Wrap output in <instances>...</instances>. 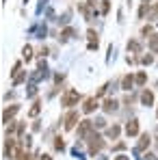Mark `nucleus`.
Returning <instances> with one entry per match:
<instances>
[{"mask_svg":"<svg viewBox=\"0 0 158 160\" xmlns=\"http://www.w3.org/2000/svg\"><path fill=\"white\" fill-rule=\"evenodd\" d=\"M78 102H80V93L76 91V89H69V91L61 98V104H63V106H67V108H69V106H76Z\"/></svg>","mask_w":158,"mask_h":160,"instance_id":"nucleus-1","label":"nucleus"},{"mask_svg":"<svg viewBox=\"0 0 158 160\" xmlns=\"http://www.w3.org/2000/svg\"><path fill=\"white\" fill-rule=\"evenodd\" d=\"M102 147H104L102 136L100 134H89V152L95 154V152H102Z\"/></svg>","mask_w":158,"mask_h":160,"instance_id":"nucleus-2","label":"nucleus"},{"mask_svg":"<svg viewBox=\"0 0 158 160\" xmlns=\"http://www.w3.org/2000/svg\"><path fill=\"white\" fill-rule=\"evenodd\" d=\"M93 110H98V98H87V100H84V104H82V112L91 115Z\"/></svg>","mask_w":158,"mask_h":160,"instance_id":"nucleus-3","label":"nucleus"},{"mask_svg":"<svg viewBox=\"0 0 158 160\" xmlns=\"http://www.w3.org/2000/svg\"><path fill=\"white\" fill-rule=\"evenodd\" d=\"M13 152H15V141L7 136V141H4V158L11 160L13 158Z\"/></svg>","mask_w":158,"mask_h":160,"instance_id":"nucleus-4","label":"nucleus"},{"mask_svg":"<svg viewBox=\"0 0 158 160\" xmlns=\"http://www.w3.org/2000/svg\"><path fill=\"white\" fill-rule=\"evenodd\" d=\"M76 123H78V112H76V110L67 112V115H65V128H67V130H72Z\"/></svg>","mask_w":158,"mask_h":160,"instance_id":"nucleus-5","label":"nucleus"},{"mask_svg":"<svg viewBox=\"0 0 158 160\" xmlns=\"http://www.w3.org/2000/svg\"><path fill=\"white\" fill-rule=\"evenodd\" d=\"M126 134H128V136H136V134H139V119H130V121H128Z\"/></svg>","mask_w":158,"mask_h":160,"instance_id":"nucleus-6","label":"nucleus"},{"mask_svg":"<svg viewBox=\"0 0 158 160\" xmlns=\"http://www.w3.org/2000/svg\"><path fill=\"white\" fill-rule=\"evenodd\" d=\"M150 143H152V136H150V134H141V141H139V145H136V152H145V149L150 147Z\"/></svg>","mask_w":158,"mask_h":160,"instance_id":"nucleus-7","label":"nucleus"},{"mask_svg":"<svg viewBox=\"0 0 158 160\" xmlns=\"http://www.w3.org/2000/svg\"><path fill=\"white\" fill-rule=\"evenodd\" d=\"M91 130H93V121H89V119H87V121H82V123H80L78 136H87V134L91 132Z\"/></svg>","mask_w":158,"mask_h":160,"instance_id":"nucleus-8","label":"nucleus"},{"mask_svg":"<svg viewBox=\"0 0 158 160\" xmlns=\"http://www.w3.org/2000/svg\"><path fill=\"white\" fill-rule=\"evenodd\" d=\"M141 102H143L145 106H152V104H154V93H152L150 89H145V91L141 93Z\"/></svg>","mask_w":158,"mask_h":160,"instance_id":"nucleus-9","label":"nucleus"},{"mask_svg":"<svg viewBox=\"0 0 158 160\" xmlns=\"http://www.w3.org/2000/svg\"><path fill=\"white\" fill-rule=\"evenodd\" d=\"M18 110H20V106H15V104H13L11 108H7V110H4V115H2V121H4V123H9V119H11Z\"/></svg>","mask_w":158,"mask_h":160,"instance_id":"nucleus-10","label":"nucleus"},{"mask_svg":"<svg viewBox=\"0 0 158 160\" xmlns=\"http://www.w3.org/2000/svg\"><path fill=\"white\" fill-rule=\"evenodd\" d=\"M117 108H119V102H117V100H106L104 102V110L106 112H115Z\"/></svg>","mask_w":158,"mask_h":160,"instance_id":"nucleus-11","label":"nucleus"},{"mask_svg":"<svg viewBox=\"0 0 158 160\" xmlns=\"http://www.w3.org/2000/svg\"><path fill=\"white\" fill-rule=\"evenodd\" d=\"M132 82H134V78H132L130 74H128V76H124V78H121V89H124V91H130V89H132Z\"/></svg>","mask_w":158,"mask_h":160,"instance_id":"nucleus-12","label":"nucleus"},{"mask_svg":"<svg viewBox=\"0 0 158 160\" xmlns=\"http://www.w3.org/2000/svg\"><path fill=\"white\" fill-rule=\"evenodd\" d=\"M119 132H121V128H119V126H110V128L106 130V136H108V138H117Z\"/></svg>","mask_w":158,"mask_h":160,"instance_id":"nucleus-13","label":"nucleus"},{"mask_svg":"<svg viewBox=\"0 0 158 160\" xmlns=\"http://www.w3.org/2000/svg\"><path fill=\"white\" fill-rule=\"evenodd\" d=\"M150 50L152 52H158V35H152L150 37Z\"/></svg>","mask_w":158,"mask_h":160,"instance_id":"nucleus-14","label":"nucleus"},{"mask_svg":"<svg viewBox=\"0 0 158 160\" xmlns=\"http://www.w3.org/2000/svg\"><path fill=\"white\" fill-rule=\"evenodd\" d=\"M128 50H132V52H141V43L132 39V41H128Z\"/></svg>","mask_w":158,"mask_h":160,"instance_id":"nucleus-15","label":"nucleus"},{"mask_svg":"<svg viewBox=\"0 0 158 160\" xmlns=\"http://www.w3.org/2000/svg\"><path fill=\"white\" fill-rule=\"evenodd\" d=\"M134 82H136V84H145V82H147V74H145V72L136 74V78H134Z\"/></svg>","mask_w":158,"mask_h":160,"instance_id":"nucleus-16","label":"nucleus"},{"mask_svg":"<svg viewBox=\"0 0 158 160\" xmlns=\"http://www.w3.org/2000/svg\"><path fill=\"white\" fill-rule=\"evenodd\" d=\"M39 110H41V104H39V102H35V104H33V108H30V112H28V115H30V117H37V115H39Z\"/></svg>","mask_w":158,"mask_h":160,"instance_id":"nucleus-17","label":"nucleus"},{"mask_svg":"<svg viewBox=\"0 0 158 160\" xmlns=\"http://www.w3.org/2000/svg\"><path fill=\"white\" fill-rule=\"evenodd\" d=\"M54 147H56L59 152H63V149H65V143H63V138H61V136H56V138H54Z\"/></svg>","mask_w":158,"mask_h":160,"instance_id":"nucleus-18","label":"nucleus"},{"mask_svg":"<svg viewBox=\"0 0 158 160\" xmlns=\"http://www.w3.org/2000/svg\"><path fill=\"white\" fill-rule=\"evenodd\" d=\"M22 54H24V58H26V61H30V58H33V48H30V46H24Z\"/></svg>","mask_w":158,"mask_h":160,"instance_id":"nucleus-19","label":"nucleus"},{"mask_svg":"<svg viewBox=\"0 0 158 160\" xmlns=\"http://www.w3.org/2000/svg\"><path fill=\"white\" fill-rule=\"evenodd\" d=\"M72 35H74V28H65V30H63V35H61V37H63V39H69V37H72Z\"/></svg>","mask_w":158,"mask_h":160,"instance_id":"nucleus-20","label":"nucleus"},{"mask_svg":"<svg viewBox=\"0 0 158 160\" xmlns=\"http://www.w3.org/2000/svg\"><path fill=\"white\" fill-rule=\"evenodd\" d=\"M18 160H30V156H28V152H18Z\"/></svg>","mask_w":158,"mask_h":160,"instance_id":"nucleus-21","label":"nucleus"},{"mask_svg":"<svg viewBox=\"0 0 158 160\" xmlns=\"http://www.w3.org/2000/svg\"><path fill=\"white\" fill-rule=\"evenodd\" d=\"M24 78H26V72H24V74H20V76H15V80H13V84H20V82H22Z\"/></svg>","mask_w":158,"mask_h":160,"instance_id":"nucleus-22","label":"nucleus"},{"mask_svg":"<svg viewBox=\"0 0 158 160\" xmlns=\"http://www.w3.org/2000/svg\"><path fill=\"white\" fill-rule=\"evenodd\" d=\"M152 61H154V58H152V56H150V54H147V56H143V63H145V65H150V63H152Z\"/></svg>","mask_w":158,"mask_h":160,"instance_id":"nucleus-23","label":"nucleus"},{"mask_svg":"<svg viewBox=\"0 0 158 160\" xmlns=\"http://www.w3.org/2000/svg\"><path fill=\"white\" fill-rule=\"evenodd\" d=\"M108 7H110V4H108V0H104V4H102V11H104V13L108 11Z\"/></svg>","mask_w":158,"mask_h":160,"instance_id":"nucleus-24","label":"nucleus"},{"mask_svg":"<svg viewBox=\"0 0 158 160\" xmlns=\"http://www.w3.org/2000/svg\"><path fill=\"white\" fill-rule=\"evenodd\" d=\"M145 158H147V160H158L156 156H154V154H147V156H145Z\"/></svg>","mask_w":158,"mask_h":160,"instance_id":"nucleus-25","label":"nucleus"},{"mask_svg":"<svg viewBox=\"0 0 158 160\" xmlns=\"http://www.w3.org/2000/svg\"><path fill=\"white\" fill-rule=\"evenodd\" d=\"M39 160H52V158H50L48 154H43V156H41V158H39Z\"/></svg>","mask_w":158,"mask_h":160,"instance_id":"nucleus-26","label":"nucleus"},{"mask_svg":"<svg viewBox=\"0 0 158 160\" xmlns=\"http://www.w3.org/2000/svg\"><path fill=\"white\" fill-rule=\"evenodd\" d=\"M115 160H128V156H117Z\"/></svg>","mask_w":158,"mask_h":160,"instance_id":"nucleus-27","label":"nucleus"},{"mask_svg":"<svg viewBox=\"0 0 158 160\" xmlns=\"http://www.w3.org/2000/svg\"><path fill=\"white\" fill-rule=\"evenodd\" d=\"M156 115H158V110H156Z\"/></svg>","mask_w":158,"mask_h":160,"instance_id":"nucleus-28","label":"nucleus"}]
</instances>
